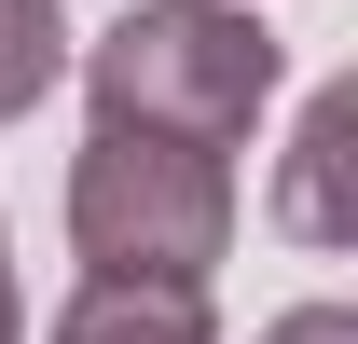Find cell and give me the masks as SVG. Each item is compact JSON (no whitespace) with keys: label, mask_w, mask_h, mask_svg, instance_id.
<instances>
[{"label":"cell","mask_w":358,"mask_h":344,"mask_svg":"<svg viewBox=\"0 0 358 344\" xmlns=\"http://www.w3.org/2000/svg\"><path fill=\"white\" fill-rule=\"evenodd\" d=\"M83 83H96V124H166V138H207V152H248L289 55L248 0H124L83 42Z\"/></svg>","instance_id":"1"},{"label":"cell","mask_w":358,"mask_h":344,"mask_svg":"<svg viewBox=\"0 0 358 344\" xmlns=\"http://www.w3.org/2000/svg\"><path fill=\"white\" fill-rule=\"evenodd\" d=\"M69 248L83 275H221L234 261V152L166 124H96L69 166Z\"/></svg>","instance_id":"2"},{"label":"cell","mask_w":358,"mask_h":344,"mask_svg":"<svg viewBox=\"0 0 358 344\" xmlns=\"http://www.w3.org/2000/svg\"><path fill=\"white\" fill-rule=\"evenodd\" d=\"M42 344H221V317L193 275H83Z\"/></svg>","instance_id":"3"},{"label":"cell","mask_w":358,"mask_h":344,"mask_svg":"<svg viewBox=\"0 0 358 344\" xmlns=\"http://www.w3.org/2000/svg\"><path fill=\"white\" fill-rule=\"evenodd\" d=\"M345 152H358V83H317L303 138H289V179H275V234L289 248H345Z\"/></svg>","instance_id":"4"},{"label":"cell","mask_w":358,"mask_h":344,"mask_svg":"<svg viewBox=\"0 0 358 344\" xmlns=\"http://www.w3.org/2000/svg\"><path fill=\"white\" fill-rule=\"evenodd\" d=\"M69 83V0H0V124H28Z\"/></svg>","instance_id":"5"},{"label":"cell","mask_w":358,"mask_h":344,"mask_svg":"<svg viewBox=\"0 0 358 344\" xmlns=\"http://www.w3.org/2000/svg\"><path fill=\"white\" fill-rule=\"evenodd\" d=\"M262 344H358V317H345V303H289Z\"/></svg>","instance_id":"6"},{"label":"cell","mask_w":358,"mask_h":344,"mask_svg":"<svg viewBox=\"0 0 358 344\" xmlns=\"http://www.w3.org/2000/svg\"><path fill=\"white\" fill-rule=\"evenodd\" d=\"M0 344H28V303H14V261H0Z\"/></svg>","instance_id":"7"}]
</instances>
